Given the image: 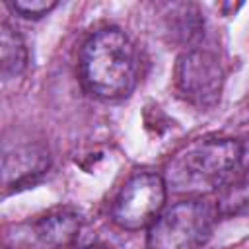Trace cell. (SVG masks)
Wrapping results in <instances>:
<instances>
[{"instance_id": "6da1fadb", "label": "cell", "mask_w": 249, "mask_h": 249, "mask_svg": "<svg viewBox=\"0 0 249 249\" xmlns=\"http://www.w3.org/2000/svg\"><path fill=\"white\" fill-rule=\"evenodd\" d=\"M78 66L84 88L105 101L126 97L138 80L134 43L117 27H103L91 33L82 45Z\"/></svg>"}, {"instance_id": "7a4b0ae2", "label": "cell", "mask_w": 249, "mask_h": 249, "mask_svg": "<svg viewBox=\"0 0 249 249\" xmlns=\"http://www.w3.org/2000/svg\"><path fill=\"white\" fill-rule=\"evenodd\" d=\"M243 146L233 138H210L177 154L165 171V185L177 195L198 198L218 193L239 169Z\"/></svg>"}, {"instance_id": "3957f363", "label": "cell", "mask_w": 249, "mask_h": 249, "mask_svg": "<svg viewBox=\"0 0 249 249\" xmlns=\"http://www.w3.org/2000/svg\"><path fill=\"white\" fill-rule=\"evenodd\" d=\"M216 216V208L202 198L179 200L148 228L146 249H202L210 239Z\"/></svg>"}, {"instance_id": "277c9868", "label": "cell", "mask_w": 249, "mask_h": 249, "mask_svg": "<svg viewBox=\"0 0 249 249\" xmlns=\"http://www.w3.org/2000/svg\"><path fill=\"white\" fill-rule=\"evenodd\" d=\"M165 179L152 171H140L132 175L117 193L111 218L123 230H148L165 210Z\"/></svg>"}, {"instance_id": "5b68a950", "label": "cell", "mask_w": 249, "mask_h": 249, "mask_svg": "<svg viewBox=\"0 0 249 249\" xmlns=\"http://www.w3.org/2000/svg\"><path fill=\"white\" fill-rule=\"evenodd\" d=\"M80 230V214L72 208H58L14 224L6 233V241L12 249H72Z\"/></svg>"}, {"instance_id": "8992f818", "label": "cell", "mask_w": 249, "mask_h": 249, "mask_svg": "<svg viewBox=\"0 0 249 249\" xmlns=\"http://www.w3.org/2000/svg\"><path fill=\"white\" fill-rule=\"evenodd\" d=\"M175 86L185 101L198 109H210L220 101L224 68L210 51L189 49L177 58Z\"/></svg>"}, {"instance_id": "52a82bcc", "label": "cell", "mask_w": 249, "mask_h": 249, "mask_svg": "<svg viewBox=\"0 0 249 249\" xmlns=\"http://www.w3.org/2000/svg\"><path fill=\"white\" fill-rule=\"evenodd\" d=\"M51 158L39 142H6L2 154V185L4 191H18L35 185L49 169Z\"/></svg>"}, {"instance_id": "ba28073f", "label": "cell", "mask_w": 249, "mask_h": 249, "mask_svg": "<svg viewBox=\"0 0 249 249\" xmlns=\"http://www.w3.org/2000/svg\"><path fill=\"white\" fill-rule=\"evenodd\" d=\"M27 47L23 37L8 21L0 25V70L4 80L18 78L27 68Z\"/></svg>"}, {"instance_id": "9c48e42d", "label": "cell", "mask_w": 249, "mask_h": 249, "mask_svg": "<svg viewBox=\"0 0 249 249\" xmlns=\"http://www.w3.org/2000/svg\"><path fill=\"white\" fill-rule=\"evenodd\" d=\"M214 208L218 216L249 214V167L245 171H237L218 191Z\"/></svg>"}, {"instance_id": "30bf717a", "label": "cell", "mask_w": 249, "mask_h": 249, "mask_svg": "<svg viewBox=\"0 0 249 249\" xmlns=\"http://www.w3.org/2000/svg\"><path fill=\"white\" fill-rule=\"evenodd\" d=\"M58 4L54 0H16L10 4V8L27 19H39L47 14H51Z\"/></svg>"}, {"instance_id": "8fae6325", "label": "cell", "mask_w": 249, "mask_h": 249, "mask_svg": "<svg viewBox=\"0 0 249 249\" xmlns=\"http://www.w3.org/2000/svg\"><path fill=\"white\" fill-rule=\"evenodd\" d=\"M82 249H111L107 245H88V247H82Z\"/></svg>"}]
</instances>
